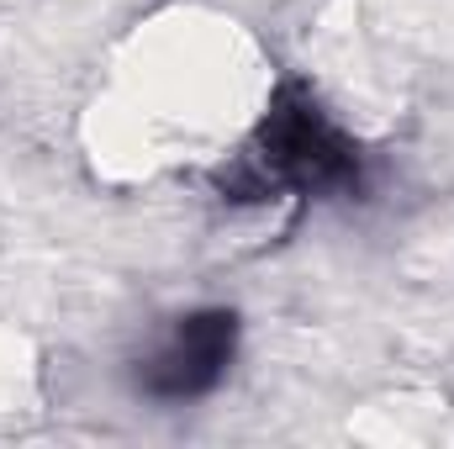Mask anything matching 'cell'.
<instances>
[{
    "label": "cell",
    "instance_id": "obj_1",
    "mask_svg": "<svg viewBox=\"0 0 454 449\" xmlns=\"http://www.w3.org/2000/svg\"><path fill=\"white\" fill-rule=\"evenodd\" d=\"M359 175V148L343 138L307 91H280L264 116L254 148L223 169V191L232 201H259L270 191H333Z\"/></svg>",
    "mask_w": 454,
    "mask_h": 449
},
{
    "label": "cell",
    "instance_id": "obj_2",
    "mask_svg": "<svg viewBox=\"0 0 454 449\" xmlns=\"http://www.w3.org/2000/svg\"><path fill=\"white\" fill-rule=\"evenodd\" d=\"M232 338H238V323L223 307L180 318V328L169 334V343L153 359H143L137 386L148 397H159V402H191V397L212 391L223 381L227 359H232Z\"/></svg>",
    "mask_w": 454,
    "mask_h": 449
}]
</instances>
